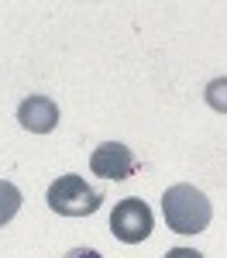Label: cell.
Wrapping results in <instances>:
<instances>
[{"label": "cell", "instance_id": "1", "mask_svg": "<svg viewBox=\"0 0 227 258\" xmlns=\"http://www.w3.org/2000/svg\"><path fill=\"white\" fill-rule=\"evenodd\" d=\"M162 214H165L169 231H176V234H200V231L210 227V220H213V207H210V200L196 186L179 182V186H169L165 189Z\"/></svg>", "mask_w": 227, "mask_h": 258}, {"label": "cell", "instance_id": "2", "mask_svg": "<svg viewBox=\"0 0 227 258\" xmlns=\"http://www.w3.org/2000/svg\"><path fill=\"white\" fill-rule=\"evenodd\" d=\"M103 203V193L83 176H59L48 186V207L62 217H90Z\"/></svg>", "mask_w": 227, "mask_h": 258}, {"label": "cell", "instance_id": "3", "mask_svg": "<svg viewBox=\"0 0 227 258\" xmlns=\"http://www.w3.org/2000/svg\"><path fill=\"white\" fill-rule=\"evenodd\" d=\"M152 227H155V217H152L148 203L138 200V197L121 200V203L114 207V214H110V231H114V238L124 241V244H141V241L152 234Z\"/></svg>", "mask_w": 227, "mask_h": 258}, {"label": "cell", "instance_id": "4", "mask_svg": "<svg viewBox=\"0 0 227 258\" xmlns=\"http://www.w3.org/2000/svg\"><path fill=\"white\" fill-rule=\"evenodd\" d=\"M90 169H93V176L121 182V179L134 176L138 159H134V152L127 145H121V141H103L100 148H93V155H90Z\"/></svg>", "mask_w": 227, "mask_h": 258}, {"label": "cell", "instance_id": "5", "mask_svg": "<svg viewBox=\"0 0 227 258\" xmlns=\"http://www.w3.org/2000/svg\"><path fill=\"white\" fill-rule=\"evenodd\" d=\"M18 120L24 131H31V135H48V131H55V124H59V107H55V100L48 97H24L18 107Z\"/></svg>", "mask_w": 227, "mask_h": 258}, {"label": "cell", "instance_id": "6", "mask_svg": "<svg viewBox=\"0 0 227 258\" xmlns=\"http://www.w3.org/2000/svg\"><path fill=\"white\" fill-rule=\"evenodd\" d=\"M21 189L14 186V182H7V179H0V227L4 224H11V220L18 217V210H21Z\"/></svg>", "mask_w": 227, "mask_h": 258}, {"label": "cell", "instance_id": "7", "mask_svg": "<svg viewBox=\"0 0 227 258\" xmlns=\"http://www.w3.org/2000/svg\"><path fill=\"white\" fill-rule=\"evenodd\" d=\"M203 97H206V103H210L217 114H227V76H217V80L206 83Z\"/></svg>", "mask_w": 227, "mask_h": 258}, {"label": "cell", "instance_id": "8", "mask_svg": "<svg viewBox=\"0 0 227 258\" xmlns=\"http://www.w3.org/2000/svg\"><path fill=\"white\" fill-rule=\"evenodd\" d=\"M165 258H203L200 251H193V248H172Z\"/></svg>", "mask_w": 227, "mask_h": 258}, {"label": "cell", "instance_id": "9", "mask_svg": "<svg viewBox=\"0 0 227 258\" xmlns=\"http://www.w3.org/2000/svg\"><path fill=\"white\" fill-rule=\"evenodd\" d=\"M65 258H103L100 251H93V248H72Z\"/></svg>", "mask_w": 227, "mask_h": 258}]
</instances>
